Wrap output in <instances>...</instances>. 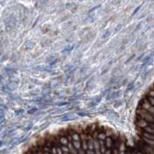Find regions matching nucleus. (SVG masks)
Instances as JSON below:
<instances>
[]
</instances>
